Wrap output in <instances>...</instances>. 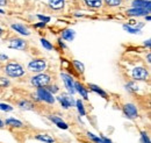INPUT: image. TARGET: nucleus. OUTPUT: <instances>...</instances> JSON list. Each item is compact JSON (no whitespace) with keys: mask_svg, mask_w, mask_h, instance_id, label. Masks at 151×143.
Returning a JSON list of instances; mask_svg holds the SVG:
<instances>
[{"mask_svg":"<svg viewBox=\"0 0 151 143\" xmlns=\"http://www.w3.org/2000/svg\"><path fill=\"white\" fill-rule=\"evenodd\" d=\"M0 109L1 110H5V112H11L13 109V107L9 106V105H7V104H0Z\"/></svg>","mask_w":151,"mask_h":143,"instance_id":"obj_28","label":"nucleus"},{"mask_svg":"<svg viewBox=\"0 0 151 143\" xmlns=\"http://www.w3.org/2000/svg\"><path fill=\"white\" fill-rule=\"evenodd\" d=\"M123 28L127 30V32H129L130 34H139V28H132L130 26H127V25H124L123 26Z\"/></svg>","mask_w":151,"mask_h":143,"instance_id":"obj_25","label":"nucleus"},{"mask_svg":"<svg viewBox=\"0 0 151 143\" xmlns=\"http://www.w3.org/2000/svg\"><path fill=\"white\" fill-rule=\"evenodd\" d=\"M7 126H11V127H14V128H20L22 127V122L19 121V120H15V119H7L6 122H5Z\"/></svg>","mask_w":151,"mask_h":143,"instance_id":"obj_19","label":"nucleus"},{"mask_svg":"<svg viewBox=\"0 0 151 143\" xmlns=\"http://www.w3.org/2000/svg\"><path fill=\"white\" fill-rule=\"evenodd\" d=\"M101 139H102V141H104V143H112V141H111L109 139H107V137H105V136H102Z\"/></svg>","mask_w":151,"mask_h":143,"instance_id":"obj_33","label":"nucleus"},{"mask_svg":"<svg viewBox=\"0 0 151 143\" xmlns=\"http://www.w3.org/2000/svg\"><path fill=\"white\" fill-rule=\"evenodd\" d=\"M62 78H63V80H64L65 87L68 89V91H69L71 94H73L76 92V90H75V83H73L72 78H71L69 74H66V73H62Z\"/></svg>","mask_w":151,"mask_h":143,"instance_id":"obj_9","label":"nucleus"},{"mask_svg":"<svg viewBox=\"0 0 151 143\" xmlns=\"http://www.w3.org/2000/svg\"><path fill=\"white\" fill-rule=\"evenodd\" d=\"M64 0H49V6L54 9H60L64 6Z\"/></svg>","mask_w":151,"mask_h":143,"instance_id":"obj_17","label":"nucleus"},{"mask_svg":"<svg viewBox=\"0 0 151 143\" xmlns=\"http://www.w3.org/2000/svg\"><path fill=\"white\" fill-rule=\"evenodd\" d=\"M6 4H7V1H6V0H0V5H1V6H5Z\"/></svg>","mask_w":151,"mask_h":143,"instance_id":"obj_36","label":"nucleus"},{"mask_svg":"<svg viewBox=\"0 0 151 143\" xmlns=\"http://www.w3.org/2000/svg\"><path fill=\"white\" fill-rule=\"evenodd\" d=\"M76 106L78 108V112L80 115H85L86 112H85V108H84V105H83V101L81 100H77L76 101Z\"/></svg>","mask_w":151,"mask_h":143,"instance_id":"obj_23","label":"nucleus"},{"mask_svg":"<svg viewBox=\"0 0 151 143\" xmlns=\"http://www.w3.org/2000/svg\"><path fill=\"white\" fill-rule=\"evenodd\" d=\"M106 4L109 6H119L121 4V0H106Z\"/></svg>","mask_w":151,"mask_h":143,"instance_id":"obj_29","label":"nucleus"},{"mask_svg":"<svg viewBox=\"0 0 151 143\" xmlns=\"http://www.w3.org/2000/svg\"><path fill=\"white\" fill-rule=\"evenodd\" d=\"M132 78H134L135 80H145V79L148 78V76H149L148 70H147L145 68H142V66L135 68V69L132 70Z\"/></svg>","mask_w":151,"mask_h":143,"instance_id":"obj_5","label":"nucleus"},{"mask_svg":"<svg viewBox=\"0 0 151 143\" xmlns=\"http://www.w3.org/2000/svg\"><path fill=\"white\" fill-rule=\"evenodd\" d=\"M87 136L93 141V142H96V143H104V141H102V139L101 137H98V136H95V135H93L92 133H87Z\"/></svg>","mask_w":151,"mask_h":143,"instance_id":"obj_26","label":"nucleus"},{"mask_svg":"<svg viewBox=\"0 0 151 143\" xmlns=\"http://www.w3.org/2000/svg\"><path fill=\"white\" fill-rule=\"evenodd\" d=\"M50 79H51V78H50L49 74L38 73L37 76H35V77L32 78L30 83H32L34 86H36V87H44V86H47V85L50 83Z\"/></svg>","mask_w":151,"mask_h":143,"instance_id":"obj_2","label":"nucleus"},{"mask_svg":"<svg viewBox=\"0 0 151 143\" xmlns=\"http://www.w3.org/2000/svg\"><path fill=\"white\" fill-rule=\"evenodd\" d=\"M8 47L11 49H17V50H24L26 47H27V43L21 40V38H13L9 41L8 43Z\"/></svg>","mask_w":151,"mask_h":143,"instance_id":"obj_7","label":"nucleus"},{"mask_svg":"<svg viewBox=\"0 0 151 143\" xmlns=\"http://www.w3.org/2000/svg\"><path fill=\"white\" fill-rule=\"evenodd\" d=\"M37 18L41 20V21H43L44 23H47V22H49L50 21V18L49 17H43V15H37Z\"/></svg>","mask_w":151,"mask_h":143,"instance_id":"obj_32","label":"nucleus"},{"mask_svg":"<svg viewBox=\"0 0 151 143\" xmlns=\"http://www.w3.org/2000/svg\"><path fill=\"white\" fill-rule=\"evenodd\" d=\"M141 137H142V142L143 143H150V139L148 137V134L145 131L141 133Z\"/></svg>","mask_w":151,"mask_h":143,"instance_id":"obj_27","label":"nucleus"},{"mask_svg":"<svg viewBox=\"0 0 151 143\" xmlns=\"http://www.w3.org/2000/svg\"><path fill=\"white\" fill-rule=\"evenodd\" d=\"M38 98L48 104H54L55 103V98L52 97V93H50L45 87H38L37 90Z\"/></svg>","mask_w":151,"mask_h":143,"instance_id":"obj_4","label":"nucleus"},{"mask_svg":"<svg viewBox=\"0 0 151 143\" xmlns=\"http://www.w3.org/2000/svg\"><path fill=\"white\" fill-rule=\"evenodd\" d=\"M72 64H73L75 69L79 72V73H83V72L85 71V66H84L83 63H80V62H78V61H76L75 59V61H72Z\"/></svg>","mask_w":151,"mask_h":143,"instance_id":"obj_22","label":"nucleus"},{"mask_svg":"<svg viewBox=\"0 0 151 143\" xmlns=\"http://www.w3.org/2000/svg\"><path fill=\"white\" fill-rule=\"evenodd\" d=\"M44 26H45V23H44V22H41V23H37L35 27H36V28H41V27H44Z\"/></svg>","mask_w":151,"mask_h":143,"instance_id":"obj_35","label":"nucleus"},{"mask_svg":"<svg viewBox=\"0 0 151 143\" xmlns=\"http://www.w3.org/2000/svg\"><path fill=\"white\" fill-rule=\"evenodd\" d=\"M85 2L87 6L93 7V8H99L102 5V0H85Z\"/></svg>","mask_w":151,"mask_h":143,"instance_id":"obj_20","label":"nucleus"},{"mask_svg":"<svg viewBox=\"0 0 151 143\" xmlns=\"http://www.w3.org/2000/svg\"><path fill=\"white\" fill-rule=\"evenodd\" d=\"M76 36V32L72 29H65L63 33H62V37L66 41H73Z\"/></svg>","mask_w":151,"mask_h":143,"instance_id":"obj_15","label":"nucleus"},{"mask_svg":"<svg viewBox=\"0 0 151 143\" xmlns=\"http://www.w3.org/2000/svg\"><path fill=\"white\" fill-rule=\"evenodd\" d=\"M150 11H147V9H138V8H132V9H129L127 12L128 15L130 17H143V15H147L149 14Z\"/></svg>","mask_w":151,"mask_h":143,"instance_id":"obj_11","label":"nucleus"},{"mask_svg":"<svg viewBox=\"0 0 151 143\" xmlns=\"http://www.w3.org/2000/svg\"><path fill=\"white\" fill-rule=\"evenodd\" d=\"M50 120H51L52 122H55L57 125V127L60 128V129H68V128H69V126L66 125L62 119H59V118H57V116H50Z\"/></svg>","mask_w":151,"mask_h":143,"instance_id":"obj_16","label":"nucleus"},{"mask_svg":"<svg viewBox=\"0 0 151 143\" xmlns=\"http://www.w3.org/2000/svg\"><path fill=\"white\" fill-rule=\"evenodd\" d=\"M19 106L20 108H22V109H26V110H29V109H33V104L30 103V101H28V100H22V101H20L19 103Z\"/></svg>","mask_w":151,"mask_h":143,"instance_id":"obj_21","label":"nucleus"},{"mask_svg":"<svg viewBox=\"0 0 151 143\" xmlns=\"http://www.w3.org/2000/svg\"><path fill=\"white\" fill-rule=\"evenodd\" d=\"M1 34H2V29L0 28V35H1Z\"/></svg>","mask_w":151,"mask_h":143,"instance_id":"obj_41","label":"nucleus"},{"mask_svg":"<svg viewBox=\"0 0 151 143\" xmlns=\"http://www.w3.org/2000/svg\"><path fill=\"white\" fill-rule=\"evenodd\" d=\"M123 110H124V114L128 118H130V119H134V118L138 116V110H137L136 106L132 105V104H126L123 106Z\"/></svg>","mask_w":151,"mask_h":143,"instance_id":"obj_8","label":"nucleus"},{"mask_svg":"<svg viewBox=\"0 0 151 143\" xmlns=\"http://www.w3.org/2000/svg\"><path fill=\"white\" fill-rule=\"evenodd\" d=\"M8 84H9L8 79H6V78H2V77H0V87H6V86H7Z\"/></svg>","mask_w":151,"mask_h":143,"instance_id":"obj_30","label":"nucleus"},{"mask_svg":"<svg viewBox=\"0 0 151 143\" xmlns=\"http://www.w3.org/2000/svg\"><path fill=\"white\" fill-rule=\"evenodd\" d=\"M5 72L9 76V77H14V78H18L24 74V69L20 65L19 63H15V62H12V63H8L6 66H5Z\"/></svg>","mask_w":151,"mask_h":143,"instance_id":"obj_1","label":"nucleus"},{"mask_svg":"<svg viewBox=\"0 0 151 143\" xmlns=\"http://www.w3.org/2000/svg\"><path fill=\"white\" fill-rule=\"evenodd\" d=\"M47 63L44 59H33L28 64V69L33 72H42L45 70Z\"/></svg>","mask_w":151,"mask_h":143,"instance_id":"obj_3","label":"nucleus"},{"mask_svg":"<svg viewBox=\"0 0 151 143\" xmlns=\"http://www.w3.org/2000/svg\"><path fill=\"white\" fill-rule=\"evenodd\" d=\"M147 58H148V62L150 63V62H151V59H150V58H151V55H150V54H148V56H147Z\"/></svg>","mask_w":151,"mask_h":143,"instance_id":"obj_38","label":"nucleus"},{"mask_svg":"<svg viewBox=\"0 0 151 143\" xmlns=\"http://www.w3.org/2000/svg\"><path fill=\"white\" fill-rule=\"evenodd\" d=\"M35 139L38 140V141H42L44 143H55V139L48 134H37L35 136Z\"/></svg>","mask_w":151,"mask_h":143,"instance_id":"obj_12","label":"nucleus"},{"mask_svg":"<svg viewBox=\"0 0 151 143\" xmlns=\"http://www.w3.org/2000/svg\"><path fill=\"white\" fill-rule=\"evenodd\" d=\"M132 6H134V8L150 11L151 2L149 0H147V1H145V0H134V1H132Z\"/></svg>","mask_w":151,"mask_h":143,"instance_id":"obj_10","label":"nucleus"},{"mask_svg":"<svg viewBox=\"0 0 151 143\" xmlns=\"http://www.w3.org/2000/svg\"><path fill=\"white\" fill-rule=\"evenodd\" d=\"M75 90L81 94V97H83L84 99H87V98H88V92H87V90L85 89L80 83H78V82L75 83Z\"/></svg>","mask_w":151,"mask_h":143,"instance_id":"obj_14","label":"nucleus"},{"mask_svg":"<svg viewBox=\"0 0 151 143\" xmlns=\"http://www.w3.org/2000/svg\"><path fill=\"white\" fill-rule=\"evenodd\" d=\"M0 14H4V11L2 9H0Z\"/></svg>","mask_w":151,"mask_h":143,"instance_id":"obj_40","label":"nucleus"},{"mask_svg":"<svg viewBox=\"0 0 151 143\" xmlns=\"http://www.w3.org/2000/svg\"><path fill=\"white\" fill-rule=\"evenodd\" d=\"M45 89L48 90L50 93H56V92H58V87H57L56 85H54V86H48V87H45Z\"/></svg>","mask_w":151,"mask_h":143,"instance_id":"obj_31","label":"nucleus"},{"mask_svg":"<svg viewBox=\"0 0 151 143\" xmlns=\"http://www.w3.org/2000/svg\"><path fill=\"white\" fill-rule=\"evenodd\" d=\"M90 89L92 90L93 92H95V93H98V94H100L102 98H107V93L104 91V90H101L99 86H96V85H94V84H90Z\"/></svg>","mask_w":151,"mask_h":143,"instance_id":"obj_18","label":"nucleus"},{"mask_svg":"<svg viewBox=\"0 0 151 143\" xmlns=\"http://www.w3.org/2000/svg\"><path fill=\"white\" fill-rule=\"evenodd\" d=\"M41 44H42L47 50H52V49H54L52 44H51L49 41H47L45 38H41Z\"/></svg>","mask_w":151,"mask_h":143,"instance_id":"obj_24","label":"nucleus"},{"mask_svg":"<svg viewBox=\"0 0 151 143\" xmlns=\"http://www.w3.org/2000/svg\"><path fill=\"white\" fill-rule=\"evenodd\" d=\"M1 127H4V122L0 120V128H1Z\"/></svg>","mask_w":151,"mask_h":143,"instance_id":"obj_39","label":"nucleus"},{"mask_svg":"<svg viewBox=\"0 0 151 143\" xmlns=\"http://www.w3.org/2000/svg\"><path fill=\"white\" fill-rule=\"evenodd\" d=\"M144 44H145L147 47H150V40H148V41H147V42H145Z\"/></svg>","mask_w":151,"mask_h":143,"instance_id":"obj_37","label":"nucleus"},{"mask_svg":"<svg viewBox=\"0 0 151 143\" xmlns=\"http://www.w3.org/2000/svg\"><path fill=\"white\" fill-rule=\"evenodd\" d=\"M57 99H58V101L62 104V106L64 108L73 107L76 105V101L73 100V98L70 97V95H68V94H62V95H59Z\"/></svg>","mask_w":151,"mask_h":143,"instance_id":"obj_6","label":"nucleus"},{"mask_svg":"<svg viewBox=\"0 0 151 143\" xmlns=\"http://www.w3.org/2000/svg\"><path fill=\"white\" fill-rule=\"evenodd\" d=\"M12 28L15 30V32H18L20 33L21 35H29L30 34V32L24 27V26H22V25H19V23H14V25H12Z\"/></svg>","mask_w":151,"mask_h":143,"instance_id":"obj_13","label":"nucleus"},{"mask_svg":"<svg viewBox=\"0 0 151 143\" xmlns=\"http://www.w3.org/2000/svg\"><path fill=\"white\" fill-rule=\"evenodd\" d=\"M6 59H8V57H7L6 55H1V54H0V61H6Z\"/></svg>","mask_w":151,"mask_h":143,"instance_id":"obj_34","label":"nucleus"}]
</instances>
